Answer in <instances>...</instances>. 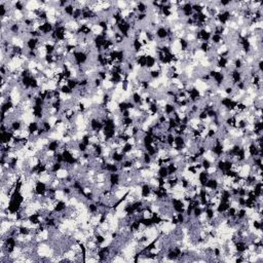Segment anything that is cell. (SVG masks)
<instances>
[{
  "instance_id": "obj_3",
  "label": "cell",
  "mask_w": 263,
  "mask_h": 263,
  "mask_svg": "<svg viewBox=\"0 0 263 263\" xmlns=\"http://www.w3.org/2000/svg\"><path fill=\"white\" fill-rule=\"evenodd\" d=\"M157 175H158V177L168 178V176H169L168 168H166V166H159V169L157 170Z\"/></svg>"
},
{
  "instance_id": "obj_1",
  "label": "cell",
  "mask_w": 263,
  "mask_h": 263,
  "mask_svg": "<svg viewBox=\"0 0 263 263\" xmlns=\"http://www.w3.org/2000/svg\"><path fill=\"white\" fill-rule=\"evenodd\" d=\"M168 30L166 29L164 27H161V26H159V27L156 29V33H155V36H156V40L155 41H161V40H166V38H168Z\"/></svg>"
},
{
  "instance_id": "obj_2",
  "label": "cell",
  "mask_w": 263,
  "mask_h": 263,
  "mask_svg": "<svg viewBox=\"0 0 263 263\" xmlns=\"http://www.w3.org/2000/svg\"><path fill=\"white\" fill-rule=\"evenodd\" d=\"M157 63V60H156L155 57H152V56H146V68L148 69H151L155 64Z\"/></svg>"
},
{
  "instance_id": "obj_5",
  "label": "cell",
  "mask_w": 263,
  "mask_h": 263,
  "mask_svg": "<svg viewBox=\"0 0 263 263\" xmlns=\"http://www.w3.org/2000/svg\"><path fill=\"white\" fill-rule=\"evenodd\" d=\"M200 164H202V169H204V171L208 170V169L210 168L211 166H212V164H211V162L209 161L207 158H204V157L202 158V160H200Z\"/></svg>"
},
{
  "instance_id": "obj_4",
  "label": "cell",
  "mask_w": 263,
  "mask_h": 263,
  "mask_svg": "<svg viewBox=\"0 0 263 263\" xmlns=\"http://www.w3.org/2000/svg\"><path fill=\"white\" fill-rule=\"evenodd\" d=\"M207 186H209V187L212 188V189H217V188L219 187V183L217 182L216 179L210 177L208 180V183H207Z\"/></svg>"
}]
</instances>
